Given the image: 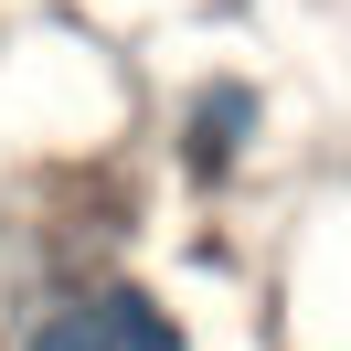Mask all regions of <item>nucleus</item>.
Masks as SVG:
<instances>
[{"label": "nucleus", "mask_w": 351, "mask_h": 351, "mask_svg": "<svg viewBox=\"0 0 351 351\" xmlns=\"http://www.w3.org/2000/svg\"><path fill=\"white\" fill-rule=\"evenodd\" d=\"M22 351H181V319L149 298V287H96V298L32 319Z\"/></svg>", "instance_id": "obj_1"}, {"label": "nucleus", "mask_w": 351, "mask_h": 351, "mask_svg": "<svg viewBox=\"0 0 351 351\" xmlns=\"http://www.w3.org/2000/svg\"><path fill=\"white\" fill-rule=\"evenodd\" d=\"M256 86L245 75H213V86H192V107H181V160H192L202 181H223L245 160V138H256Z\"/></svg>", "instance_id": "obj_2"}]
</instances>
